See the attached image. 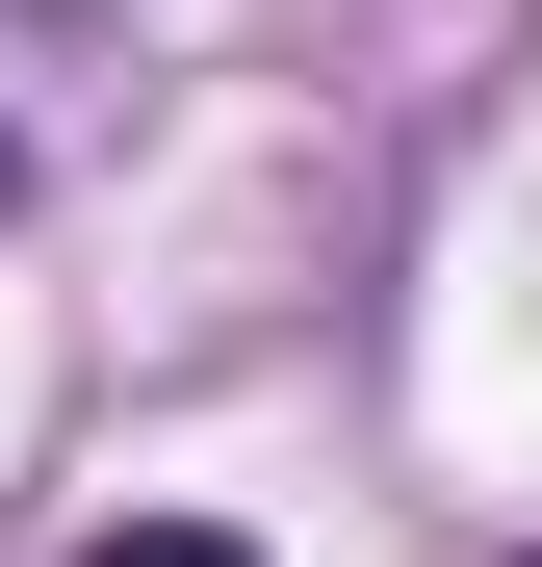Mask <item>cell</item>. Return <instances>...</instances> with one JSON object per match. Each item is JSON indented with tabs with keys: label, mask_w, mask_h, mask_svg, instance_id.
I'll use <instances>...</instances> for the list:
<instances>
[{
	"label": "cell",
	"mask_w": 542,
	"mask_h": 567,
	"mask_svg": "<svg viewBox=\"0 0 542 567\" xmlns=\"http://www.w3.org/2000/svg\"><path fill=\"white\" fill-rule=\"evenodd\" d=\"M78 567H258L233 516H130V542H78Z\"/></svg>",
	"instance_id": "6da1fadb"
}]
</instances>
